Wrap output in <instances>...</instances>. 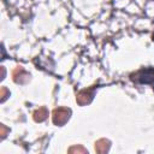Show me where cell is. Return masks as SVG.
Here are the masks:
<instances>
[{"label": "cell", "instance_id": "obj_1", "mask_svg": "<svg viewBox=\"0 0 154 154\" xmlns=\"http://www.w3.org/2000/svg\"><path fill=\"white\" fill-rule=\"evenodd\" d=\"M137 82L140 83H154V69H147V70H142L136 75L135 78Z\"/></svg>", "mask_w": 154, "mask_h": 154}]
</instances>
